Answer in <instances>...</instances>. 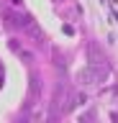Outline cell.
<instances>
[{
	"mask_svg": "<svg viewBox=\"0 0 118 123\" xmlns=\"http://www.w3.org/2000/svg\"><path fill=\"white\" fill-rule=\"evenodd\" d=\"M98 80H103V69L90 67V69H82V72H80V82H85V85H93V82H98Z\"/></svg>",
	"mask_w": 118,
	"mask_h": 123,
	"instance_id": "6da1fadb",
	"label": "cell"
}]
</instances>
